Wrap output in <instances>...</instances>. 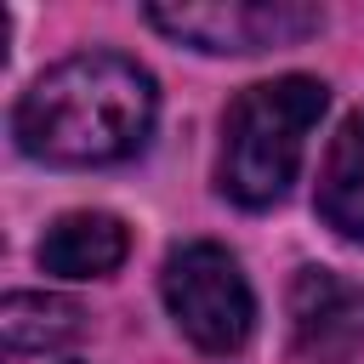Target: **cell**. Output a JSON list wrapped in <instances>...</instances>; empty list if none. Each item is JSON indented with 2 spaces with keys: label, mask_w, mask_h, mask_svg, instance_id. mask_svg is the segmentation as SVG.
<instances>
[{
  "label": "cell",
  "mask_w": 364,
  "mask_h": 364,
  "mask_svg": "<svg viewBox=\"0 0 364 364\" xmlns=\"http://www.w3.org/2000/svg\"><path fill=\"white\" fill-rule=\"evenodd\" d=\"M290 341L313 364H347L364 347V284L330 267H301L290 279Z\"/></svg>",
  "instance_id": "cell-5"
},
{
  "label": "cell",
  "mask_w": 364,
  "mask_h": 364,
  "mask_svg": "<svg viewBox=\"0 0 364 364\" xmlns=\"http://www.w3.org/2000/svg\"><path fill=\"white\" fill-rule=\"evenodd\" d=\"M318 216L341 239H364V165H336L318 188Z\"/></svg>",
  "instance_id": "cell-8"
},
{
  "label": "cell",
  "mask_w": 364,
  "mask_h": 364,
  "mask_svg": "<svg viewBox=\"0 0 364 364\" xmlns=\"http://www.w3.org/2000/svg\"><path fill=\"white\" fill-rule=\"evenodd\" d=\"M318 114H324V85L307 74L245 85L222 119L216 188L245 210L279 205L301 171V148H307V131L318 125Z\"/></svg>",
  "instance_id": "cell-2"
},
{
  "label": "cell",
  "mask_w": 364,
  "mask_h": 364,
  "mask_svg": "<svg viewBox=\"0 0 364 364\" xmlns=\"http://www.w3.org/2000/svg\"><path fill=\"white\" fill-rule=\"evenodd\" d=\"M154 114L159 91L142 63L119 51H80L23 91L11 136L28 159L46 165H119L142 154Z\"/></svg>",
  "instance_id": "cell-1"
},
{
  "label": "cell",
  "mask_w": 364,
  "mask_h": 364,
  "mask_svg": "<svg viewBox=\"0 0 364 364\" xmlns=\"http://www.w3.org/2000/svg\"><path fill=\"white\" fill-rule=\"evenodd\" d=\"M80 330H85V318H80V307H74L68 296L17 290V296H6V307H0V336H6L11 353H57V347H68Z\"/></svg>",
  "instance_id": "cell-7"
},
{
  "label": "cell",
  "mask_w": 364,
  "mask_h": 364,
  "mask_svg": "<svg viewBox=\"0 0 364 364\" xmlns=\"http://www.w3.org/2000/svg\"><path fill=\"white\" fill-rule=\"evenodd\" d=\"M148 23L199 51H267L318 34L324 11L296 0H210V6H148Z\"/></svg>",
  "instance_id": "cell-4"
},
{
  "label": "cell",
  "mask_w": 364,
  "mask_h": 364,
  "mask_svg": "<svg viewBox=\"0 0 364 364\" xmlns=\"http://www.w3.org/2000/svg\"><path fill=\"white\" fill-rule=\"evenodd\" d=\"M159 290H165V307L176 318V330L199 347V353H239L250 341V324H256V296L239 273V262L222 250V245H182L165 256V273H159Z\"/></svg>",
  "instance_id": "cell-3"
},
{
  "label": "cell",
  "mask_w": 364,
  "mask_h": 364,
  "mask_svg": "<svg viewBox=\"0 0 364 364\" xmlns=\"http://www.w3.org/2000/svg\"><path fill=\"white\" fill-rule=\"evenodd\" d=\"M131 250V233L119 216L108 210H68L46 228L40 239V267L57 273V279H102L125 262Z\"/></svg>",
  "instance_id": "cell-6"
}]
</instances>
